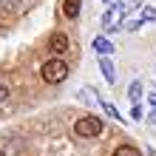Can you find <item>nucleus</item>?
I'll return each mask as SVG.
<instances>
[{"mask_svg": "<svg viewBox=\"0 0 156 156\" xmlns=\"http://www.w3.org/2000/svg\"><path fill=\"white\" fill-rule=\"evenodd\" d=\"M40 77L48 82V85H57V82H62V80L68 77V62H66V60H60V57L45 60V62H43V68H40Z\"/></svg>", "mask_w": 156, "mask_h": 156, "instance_id": "obj_1", "label": "nucleus"}, {"mask_svg": "<svg viewBox=\"0 0 156 156\" xmlns=\"http://www.w3.org/2000/svg\"><path fill=\"white\" fill-rule=\"evenodd\" d=\"M74 133L80 136V139L99 136V133H102V119H99V116H80L74 122Z\"/></svg>", "mask_w": 156, "mask_h": 156, "instance_id": "obj_2", "label": "nucleus"}, {"mask_svg": "<svg viewBox=\"0 0 156 156\" xmlns=\"http://www.w3.org/2000/svg\"><path fill=\"white\" fill-rule=\"evenodd\" d=\"M122 17H125V14L119 12L116 6H114V9H108V12L102 14V29H105V31H116V29H119V23H122Z\"/></svg>", "mask_w": 156, "mask_h": 156, "instance_id": "obj_3", "label": "nucleus"}, {"mask_svg": "<svg viewBox=\"0 0 156 156\" xmlns=\"http://www.w3.org/2000/svg\"><path fill=\"white\" fill-rule=\"evenodd\" d=\"M48 48H51L54 54H66V51H68V34L54 31V34H51V40H48Z\"/></svg>", "mask_w": 156, "mask_h": 156, "instance_id": "obj_4", "label": "nucleus"}, {"mask_svg": "<svg viewBox=\"0 0 156 156\" xmlns=\"http://www.w3.org/2000/svg\"><path fill=\"white\" fill-rule=\"evenodd\" d=\"M99 71H102V77H105V82H116V68H114V62L108 60V57H99Z\"/></svg>", "mask_w": 156, "mask_h": 156, "instance_id": "obj_5", "label": "nucleus"}, {"mask_svg": "<svg viewBox=\"0 0 156 156\" xmlns=\"http://www.w3.org/2000/svg\"><path fill=\"white\" fill-rule=\"evenodd\" d=\"M80 9H82V0H62V14H66L68 20H77Z\"/></svg>", "mask_w": 156, "mask_h": 156, "instance_id": "obj_6", "label": "nucleus"}, {"mask_svg": "<svg viewBox=\"0 0 156 156\" xmlns=\"http://www.w3.org/2000/svg\"><path fill=\"white\" fill-rule=\"evenodd\" d=\"M94 51L99 54V57H108V54L114 51V43L108 37H94Z\"/></svg>", "mask_w": 156, "mask_h": 156, "instance_id": "obj_7", "label": "nucleus"}, {"mask_svg": "<svg viewBox=\"0 0 156 156\" xmlns=\"http://www.w3.org/2000/svg\"><path fill=\"white\" fill-rule=\"evenodd\" d=\"M139 6H142V0H119V3H116V9H119L122 14L133 12V9H139Z\"/></svg>", "mask_w": 156, "mask_h": 156, "instance_id": "obj_8", "label": "nucleus"}, {"mask_svg": "<svg viewBox=\"0 0 156 156\" xmlns=\"http://www.w3.org/2000/svg\"><path fill=\"white\" fill-rule=\"evenodd\" d=\"M114 156H142V153H139V148H133V145H119L114 151Z\"/></svg>", "mask_w": 156, "mask_h": 156, "instance_id": "obj_9", "label": "nucleus"}, {"mask_svg": "<svg viewBox=\"0 0 156 156\" xmlns=\"http://www.w3.org/2000/svg\"><path fill=\"white\" fill-rule=\"evenodd\" d=\"M128 97L133 99V105L139 102V97H142V82H139V80H133V82H131V88H128Z\"/></svg>", "mask_w": 156, "mask_h": 156, "instance_id": "obj_10", "label": "nucleus"}, {"mask_svg": "<svg viewBox=\"0 0 156 156\" xmlns=\"http://www.w3.org/2000/svg\"><path fill=\"white\" fill-rule=\"evenodd\" d=\"M99 105H102V111H105L108 116H114V119H119V122H122V119H125V116H119V111H116V108H114L111 102H105V99H99Z\"/></svg>", "mask_w": 156, "mask_h": 156, "instance_id": "obj_11", "label": "nucleus"}, {"mask_svg": "<svg viewBox=\"0 0 156 156\" xmlns=\"http://www.w3.org/2000/svg\"><path fill=\"white\" fill-rule=\"evenodd\" d=\"M148 20H156V9L145 6V9H142V17H139V23H148Z\"/></svg>", "mask_w": 156, "mask_h": 156, "instance_id": "obj_12", "label": "nucleus"}, {"mask_svg": "<svg viewBox=\"0 0 156 156\" xmlns=\"http://www.w3.org/2000/svg\"><path fill=\"white\" fill-rule=\"evenodd\" d=\"M9 94H12V91H9V85H3V82H0V102H6Z\"/></svg>", "mask_w": 156, "mask_h": 156, "instance_id": "obj_13", "label": "nucleus"}, {"mask_svg": "<svg viewBox=\"0 0 156 156\" xmlns=\"http://www.w3.org/2000/svg\"><path fill=\"white\" fill-rule=\"evenodd\" d=\"M131 116H133V119H142V108L133 105V108H131Z\"/></svg>", "mask_w": 156, "mask_h": 156, "instance_id": "obj_14", "label": "nucleus"}, {"mask_svg": "<svg viewBox=\"0 0 156 156\" xmlns=\"http://www.w3.org/2000/svg\"><path fill=\"white\" fill-rule=\"evenodd\" d=\"M148 119H151V122H153V125H156V108H153V111H151V114H148Z\"/></svg>", "mask_w": 156, "mask_h": 156, "instance_id": "obj_15", "label": "nucleus"}, {"mask_svg": "<svg viewBox=\"0 0 156 156\" xmlns=\"http://www.w3.org/2000/svg\"><path fill=\"white\" fill-rule=\"evenodd\" d=\"M148 99H151V105H153V108H156V94H151V97H148Z\"/></svg>", "mask_w": 156, "mask_h": 156, "instance_id": "obj_16", "label": "nucleus"}, {"mask_svg": "<svg viewBox=\"0 0 156 156\" xmlns=\"http://www.w3.org/2000/svg\"><path fill=\"white\" fill-rule=\"evenodd\" d=\"M0 156H6V151H0Z\"/></svg>", "mask_w": 156, "mask_h": 156, "instance_id": "obj_17", "label": "nucleus"}, {"mask_svg": "<svg viewBox=\"0 0 156 156\" xmlns=\"http://www.w3.org/2000/svg\"><path fill=\"white\" fill-rule=\"evenodd\" d=\"M102 3H108V0H102Z\"/></svg>", "mask_w": 156, "mask_h": 156, "instance_id": "obj_18", "label": "nucleus"}, {"mask_svg": "<svg viewBox=\"0 0 156 156\" xmlns=\"http://www.w3.org/2000/svg\"><path fill=\"white\" fill-rule=\"evenodd\" d=\"M153 91H156V85H153Z\"/></svg>", "mask_w": 156, "mask_h": 156, "instance_id": "obj_19", "label": "nucleus"}]
</instances>
